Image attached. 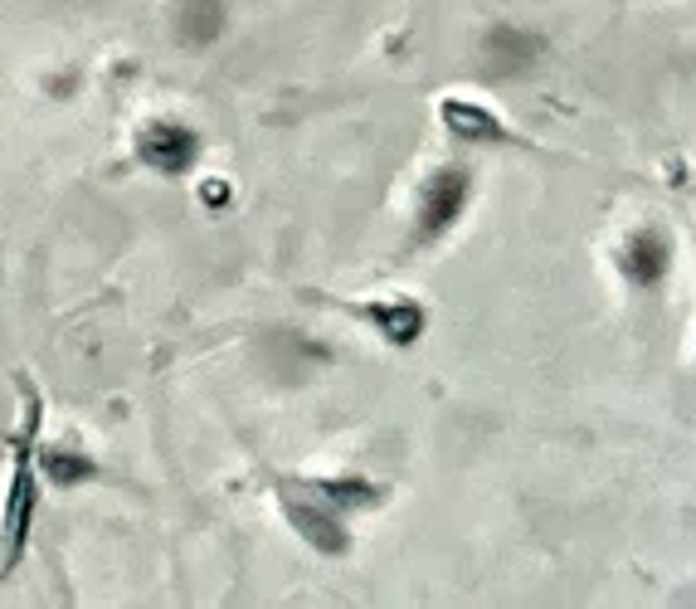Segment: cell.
Masks as SVG:
<instances>
[{
    "mask_svg": "<svg viewBox=\"0 0 696 609\" xmlns=\"http://www.w3.org/2000/svg\"><path fill=\"white\" fill-rule=\"evenodd\" d=\"M439 127L453 147H522V151H541L522 127L502 118L492 102L467 98V93H443L439 98Z\"/></svg>",
    "mask_w": 696,
    "mask_h": 609,
    "instance_id": "4",
    "label": "cell"
},
{
    "mask_svg": "<svg viewBox=\"0 0 696 609\" xmlns=\"http://www.w3.org/2000/svg\"><path fill=\"white\" fill-rule=\"evenodd\" d=\"M39 453H45V395L29 376H20V429L10 434V473L0 488V575L20 571L35 536L39 498H45Z\"/></svg>",
    "mask_w": 696,
    "mask_h": 609,
    "instance_id": "1",
    "label": "cell"
},
{
    "mask_svg": "<svg viewBox=\"0 0 696 609\" xmlns=\"http://www.w3.org/2000/svg\"><path fill=\"white\" fill-rule=\"evenodd\" d=\"M467 200H473V171L463 166H443L424 181L419 191V210H414V234H409V249H429L439 244L453 224L463 220Z\"/></svg>",
    "mask_w": 696,
    "mask_h": 609,
    "instance_id": "5",
    "label": "cell"
},
{
    "mask_svg": "<svg viewBox=\"0 0 696 609\" xmlns=\"http://www.w3.org/2000/svg\"><path fill=\"white\" fill-rule=\"evenodd\" d=\"M360 478H283L278 508L287 512L293 532L317 551H346V517L376 498H360Z\"/></svg>",
    "mask_w": 696,
    "mask_h": 609,
    "instance_id": "2",
    "label": "cell"
},
{
    "mask_svg": "<svg viewBox=\"0 0 696 609\" xmlns=\"http://www.w3.org/2000/svg\"><path fill=\"white\" fill-rule=\"evenodd\" d=\"M307 297L351 317V322H360L385 346H414L424 337V327H429V313L414 297H336V293H307Z\"/></svg>",
    "mask_w": 696,
    "mask_h": 609,
    "instance_id": "3",
    "label": "cell"
},
{
    "mask_svg": "<svg viewBox=\"0 0 696 609\" xmlns=\"http://www.w3.org/2000/svg\"><path fill=\"white\" fill-rule=\"evenodd\" d=\"M668 259H672V249L662 244L658 230H638L628 244H623V273H628V283H638V288H658L662 273H668Z\"/></svg>",
    "mask_w": 696,
    "mask_h": 609,
    "instance_id": "6",
    "label": "cell"
}]
</instances>
